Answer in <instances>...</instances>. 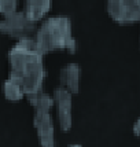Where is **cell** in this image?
<instances>
[{
    "label": "cell",
    "mask_w": 140,
    "mask_h": 147,
    "mask_svg": "<svg viewBox=\"0 0 140 147\" xmlns=\"http://www.w3.org/2000/svg\"><path fill=\"white\" fill-rule=\"evenodd\" d=\"M37 30L36 22H33L25 15L24 11H15L8 14L0 21V33L14 38L30 37V34Z\"/></svg>",
    "instance_id": "obj_3"
},
{
    "label": "cell",
    "mask_w": 140,
    "mask_h": 147,
    "mask_svg": "<svg viewBox=\"0 0 140 147\" xmlns=\"http://www.w3.org/2000/svg\"><path fill=\"white\" fill-rule=\"evenodd\" d=\"M107 11L121 25L135 24L140 18V0H107Z\"/></svg>",
    "instance_id": "obj_4"
},
{
    "label": "cell",
    "mask_w": 140,
    "mask_h": 147,
    "mask_svg": "<svg viewBox=\"0 0 140 147\" xmlns=\"http://www.w3.org/2000/svg\"><path fill=\"white\" fill-rule=\"evenodd\" d=\"M18 8V0H0V15L6 17L13 14Z\"/></svg>",
    "instance_id": "obj_11"
},
{
    "label": "cell",
    "mask_w": 140,
    "mask_h": 147,
    "mask_svg": "<svg viewBox=\"0 0 140 147\" xmlns=\"http://www.w3.org/2000/svg\"><path fill=\"white\" fill-rule=\"evenodd\" d=\"M10 74L21 85L26 95L43 90L45 80L44 55L38 51L34 38H19L8 51Z\"/></svg>",
    "instance_id": "obj_1"
},
{
    "label": "cell",
    "mask_w": 140,
    "mask_h": 147,
    "mask_svg": "<svg viewBox=\"0 0 140 147\" xmlns=\"http://www.w3.org/2000/svg\"><path fill=\"white\" fill-rule=\"evenodd\" d=\"M33 125L41 147H55V124L51 110H34Z\"/></svg>",
    "instance_id": "obj_5"
},
{
    "label": "cell",
    "mask_w": 140,
    "mask_h": 147,
    "mask_svg": "<svg viewBox=\"0 0 140 147\" xmlns=\"http://www.w3.org/2000/svg\"><path fill=\"white\" fill-rule=\"evenodd\" d=\"M52 0H25L24 13L33 22H38L43 19L51 10Z\"/></svg>",
    "instance_id": "obj_8"
},
{
    "label": "cell",
    "mask_w": 140,
    "mask_h": 147,
    "mask_svg": "<svg viewBox=\"0 0 140 147\" xmlns=\"http://www.w3.org/2000/svg\"><path fill=\"white\" fill-rule=\"evenodd\" d=\"M69 147H81V146H80V144H70Z\"/></svg>",
    "instance_id": "obj_13"
},
{
    "label": "cell",
    "mask_w": 140,
    "mask_h": 147,
    "mask_svg": "<svg viewBox=\"0 0 140 147\" xmlns=\"http://www.w3.org/2000/svg\"><path fill=\"white\" fill-rule=\"evenodd\" d=\"M80 80H81V67L77 63H69L61 70L59 87L67 90L73 95L80 91Z\"/></svg>",
    "instance_id": "obj_7"
},
{
    "label": "cell",
    "mask_w": 140,
    "mask_h": 147,
    "mask_svg": "<svg viewBox=\"0 0 140 147\" xmlns=\"http://www.w3.org/2000/svg\"><path fill=\"white\" fill-rule=\"evenodd\" d=\"M26 98L34 110H52L54 107V98L43 90L30 95H26Z\"/></svg>",
    "instance_id": "obj_9"
},
{
    "label": "cell",
    "mask_w": 140,
    "mask_h": 147,
    "mask_svg": "<svg viewBox=\"0 0 140 147\" xmlns=\"http://www.w3.org/2000/svg\"><path fill=\"white\" fill-rule=\"evenodd\" d=\"M133 134L135 136H139V120H136L133 124Z\"/></svg>",
    "instance_id": "obj_12"
},
{
    "label": "cell",
    "mask_w": 140,
    "mask_h": 147,
    "mask_svg": "<svg viewBox=\"0 0 140 147\" xmlns=\"http://www.w3.org/2000/svg\"><path fill=\"white\" fill-rule=\"evenodd\" d=\"M3 94H4L7 100H11V102H18V100H21L25 96V92L22 90V85L15 78H13V77H10V76L4 81Z\"/></svg>",
    "instance_id": "obj_10"
},
{
    "label": "cell",
    "mask_w": 140,
    "mask_h": 147,
    "mask_svg": "<svg viewBox=\"0 0 140 147\" xmlns=\"http://www.w3.org/2000/svg\"><path fill=\"white\" fill-rule=\"evenodd\" d=\"M34 41L43 55L61 50H67L73 54L77 50V41L71 34V22L67 17L45 19L36 30Z\"/></svg>",
    "instance_id": "obj_2"
},
{
    "label": "cell",
    "mask_w": 140,
    "mask_h": 147,
    "mask_svg": "<svg viewBox=\"0 0 140 147\" xmlns=\"http://www.w3.org/2000/svg\"><path fill=\"white\" fill-rule=\"evenodd\" d=\"M54 106H57L58 121L62 131L67 132L73 125V115H71V106H73V96L67 90L58 87L54 91Z\"/></svg>",
    "instance_id": "obj_6"
}]
</instances>
